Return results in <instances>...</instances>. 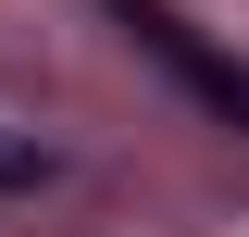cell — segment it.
<instances>
[{
    "label": "cell",
    "instance_id": "1",
    "mask_svg": "<svg viewBox=\"0 0 249 237\" xmlns=\"http://www.w3.org/2000/svg\"><path fill=\"white\" fill-rule=\"evenodd\" d=\"M100 13L124 25V50L150 62L175 100H199L212 125H237V138H249V62H237V50H212V38L175 13V0H100Z\"/></svg>",
    "mask_w": 249,
    "mask_h": 237
},
{
    "label": "cell",
    "instance_id": "2",
    "mask_svg": "<svg viewBox=\"0 0 249 237\" xmlns=\"http://www.w3.org/2000/svg\"><path fill=\"white\" fill-rule=\"evenodd\" d=\"M50 175H62V150L37 138V125H0V200H37Z\"/></svg>",
    "mask_w": 249,
    "mask_h": 237
}]
</instances>
